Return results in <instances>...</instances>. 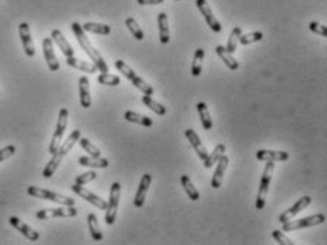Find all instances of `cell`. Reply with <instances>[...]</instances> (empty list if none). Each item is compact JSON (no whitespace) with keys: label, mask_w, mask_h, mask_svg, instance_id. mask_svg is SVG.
Instances as JSON below:
<instances>
[{"label":"cell","mask_w":327,"mask_h":245,"mask_svg":"<svg viewBox=\"0 0 327 245\" xmlns=\"http://www.w3.org/2000/svg\"><path fill=\"white\" fill-rule=\"evenodd\" d=\"M71 30H73V33L76 36L77 42L80 43V46H81V49L87 53V56L90 57L91 60H93V63L96 64V67L98 69V71H101V73H108V66L104 62V59L103 56L98 53L97 49H94V46L91 44V42L88 40V37L85 36V32H84L83 26L80 24V23H71Z\"/></svg>","instance_id":"1"},{"label":"cell","mask_w":327,"mask_h":245,"mask_svg":"<svg viewBox=\"0 0 327 245\" xmlns=\"http://www.w3.org/2000/svg\"><path fill=\"white\" fill-rule=\"evenodd\" d=\"M80 137H81V131L77 128V130H74L73 133L70 134L67 140H64L63 144H60V147L57 148V151L53 154L51 160L47 162V166L43 170V177H44V178H50L51 175L56 173V170L58 168V166L62 164L64 157L69 154L70 151H71V148L76 146V143L78 141Z\"/></svg>","instance_id":"2"},{"label":"cell","mask_w":327,"mask_h":245,"mask_svg":"<svg viewBox=\"0 0 327 245\" xmlns=\"http://www.w3.org/2000/svg\"><path fill=\"white\" fill-rule=\"evenodd\" d=\"M115 67L118 69V71H121L123 74H124V77L128 78L130 81H131L139 91H142L145 96H153L154 94V89L150 86V84L146 83L144 78H141L139 76H137V73L132 70L131 67L126 63V62H123V60H115Z\"/></svg>","instance_id":"3"},{"label":"cell","mask_w":327,"mask_h":245,"mask_svg":"<svg viewBox=\"0 0 327 245\" xmlns=\"http://www.w3.org/2000/svg\"><path fill=\"white\" fill-rule=\"evenodd\" d=\"M275 171V161L266 162L262 174V180H260V185L258 189V197H256V208L258 210H263L266 205V200H267V194H269V185L272 182V175Z\"/></svg>","instance_id":"4"},{"label":"cell","mask_w":327,"mask_h":245,"mask_svg":"<svg viewBox=\"0 0 327 245\" xmlns=\"http://www.w3.org/2000/svg\"><path fill=\"white\" fill-rule=\"evenodd\" d=\"M27 194L30 197H36V198H43V200H49L53 203L62 204V205H74L76 201L70 197L62 196V194H57L49 189L40 188V187H36V185H30L27 188Z\"/></svg>","instance_id":"5"},{"label":"cell","mask_w":327,"mask_h":245,"mask_svg":"<svg viewBox=\"0 0 327 245\" xmlns=\"http://www.w3.org/2000/svg\"><path fill=\"white\" fill-rule=\"evenodd\" d=\"M120 197H121V184L117 181L112 182L111 188H110V200H108V205L105 210V224L107 225H112L115 223Z\"/></svg>","instance_id":"6"},{"label":"cell","mask_w":327,"mask_h":245,"mask_svg":"<svg viewBox=\"0 0 327 245\" xmlns=\"http://www.w3.org/2000/svg\"><path fill=\"white\" fill-rule=\"evenodd\" d=\"M67 120H69V110L67 108H62L60 113H58V119H57L56 131L53 134V139H51V143H50L49 146V153L51 155L56 153L57 148L60 147V144H62L64 131L67 128Z\"/></svg>","instance_id":"7"},{"label":"cell","mask_w":327,"mask_h":245,"mask_svg":"<svg viewBox=\"0 0 327 245\" xmlns=\"http://www.w3.org/2000/svg\"><path fill=\"white\" fill-rule=\"evenodd\" d=\"M323 223H326V217L323 214H316V215H312V217L287 221L285 224H282V231H296V230H302V228H309V227H314V225H320Z\"/></svg>","instance_id":"8"},{"label":"cell","mask_w":327,"mask_h":245,"mask_svg":"<svg viewBox=\"0 0 327 245\" xmlns=\"http://www.w3.org/2000/svg\"><path fill=\"white\" fill-rule=\"evenodd\" d=\"M77 215V208L74 205H64L62 208H46V210H40L36 212V218L37 220H51L56 217L71 218Z\"/></svg>","instance_id":"9"},{"label":"cell","mask_w":327,"mask_h":245,"mask_svg":"<svg viewBox=\"0 0 327 245\" xmlns=\"http://www.w3.org/2000/svg\"><path fill=\"white\" fill-rule=\"evenodd\" d=\"M71 191H73V193H76L77 196L81 197V198L85 200V201H88L90 204H93L94 207L100 208V210H107V205H108V203H107L105 200H103V198H100V197L96 196L94 193H91V191H88L87 188H84L83 185L73 184V185H71Z\"/></svg>","instance_id":"10"},{"label":"cell","mask_w":327,"mask_h":245,"mask_svg":"<svg viewBox=\"0 0 327 245\" xmlns=\"http://www.w3.org/2000/svg\"><path fill=\"white\" fill-rule=\"evenodd\" d=\"M310 203H312V197L310 196L302 197L299 201H296V203L293 204L289 210H286L285 212H282V214L279 215V223H280V224H285V223H287V221L293 220L294 215H298L299 212H302L303 210H306V207Z\"/></svg>","instance_id":"11"},{"label":"cell","mask_w":327,"mask_h":245,"mask_svg":"<svg viewBox=\"0 0 327 245\" xmlns=\"http://www.w3.org/2000/svg\"><path fill=\"white\" fill-rule=\"evenodd\" d=\"M196 7L199 9V12L201 14L205 17V20L208 23V26L212 29V32H215V33H221L222 32V26H221V23L219 20L216 19L214 13H212V9L209 6V3L206 0H196Z\"/></svg>","instance_id":"12"},{"label":"cell","mask_w":327,"mask_h":245,"mask_svg":"<svg viewBox=\"0 0 327 245\" xmlns=\"http://www.w3.org/2000/svg\"><path fill=\"white\" fill-rule=\"evenodd\" d=\"M43 55L47 62L50 71H58L60 70V63L57 60L56 53H54V47H53V40L51 37H46L43 40Z\"/></svg>","instance_id":"13"},{"label":"cell","mask_w":327,"mask_h":245,"mask_svg":"<svg viewBox=\"0 0 327 245\" xmlns=\"http://www.w3.org/2000/svg\"><path fill=\"white\" fill-rule=\"evenodd\" d=\"M19 36H20L21 44H23V49H24V53L27 57H33L36 55V49L35 44H33V40H32V35H30V28L26 21L20 23L19 26Z\"/></svg>","instance_id":"14"},{"label":"cell","mask_w":327,"mask_h":245,"mask_svg":"<svg viewBox=\"0 0 327 245\" xmlns=\"http://www.w3.org/2000/svg\"><path fill=\"white\" fill-rule=\"evenodd\" d=\"M151 181H153V175L151 174H144L142 177H141V181H139V185H138V191H137L135 198H134V207H135V208H141V207H144L146 193H148V188H150V185H151Z\"/></svg>","instance_id":"15"},{"label":"cell","mask_w":327,"mask_h":245,"mask_svg":"<svg viewBox=\"0 0 327 245\" xmlns=\"http://www.w3.org/2000/svg\"><path fill=\"white\" fill-rule=\"evenodd\" d=\"M9 223H10L12 227H14L17 231L20 232L21 235H24V237L27 239H30V241H39V238H40V234L36 231V230H33L30 225L24 224L20 218L10 217L9 218Z\"/></svg>","instance_id":"16"},{"label":"cell","mask_w":327,"mask_h":245,"mask_svg":"<svg viewBox=\"0 0 327 245\" xmlns=\"http://www.w3.org/2000/svg\"><path fill=\"white\" fill-rule=\"evenodd\" d=\"M185 137L188 139L189 144L195 150V153L198 154V157L201 158V161H203V160L208 157L209 151L206 150V147L203 146V143H202L201 139H199V135H198L192 128H188V130L185 131Z\"/></svg>","instance_id":"17"},{"label":"cell","mask_w":327,"mask_h":245,"mask_svg":"<svg viewBox=\"0 0 327 245\" xmlns=\"http://www.w3.org/2000/svg\"><path fill=\"white\" fill-rule=\"evenodd\" d=\"M228 166H229V157L223 154L222 157L218 160V167H216L215 173H214V175H212V180H211V185H212V188L218 189L221 185H222L223 174H225V171H226Z\"/></svg>","instance_id":"18"},{"label":"cell","mask_w":327,"mask_h":245,"mask_svg":"<svg viewBox=\"0 0 327 245\" xmlns=\"http://www.w3.org/2000/svg\"><path fill=\"white\" fill-rule=\"evenodd\" d=\"M256 158L260 161H286L289 160V153L286 151H276V150H259Z\"/></svg>","instance_id":"19"},{"label":"cell","mask_w":327,"mask_h":245,"mask_svg":"<svg viewBox=\"0 0 327 245\" xmlns=\"http://www.w3.org/2000/svg\"><path fill=\"white\" fill-rule=\"evenodd\" d=\"M51 40L53 42H56V44L60 47V50L63 51V55L66 57H71L74 56V49L71 47V44L67 42V39L64 37V35L58 30V29H54L53 32H51Z\"/></svg>","instance_id":"20"},{"label":"cell","mask_w":327,"mask_h":245,"mask_svg":"<svg viewBox=\"0 0 327 245\" xmlns=\"http://www.w3.org/2000/svg\"><path fill=\"white\" fill-rule=\"evenodd\" d=\"M78 90H80V103L83 108H90L91 107V96H90V80L85 76L78 78Z\"/></svg>","instance_id":"21"},{"label":"cell","mask_w":327,"mask_h":245,"mask_svg":"<svg viewBox=\"0 0 327 245\" xmlns=\"http://www.w3.org/2000/svg\"><path fill=\"white\" fill-rule=\"evenodd\" d=\"M216 55L221 57L223 60V63L228 66V69L230 70H237L239 69V63H237V60L235 57L232 56V53H229L225 46L222 44H219V46H216Z\"/></svg>","instance_id":"22"},{"label":"cell","mask_w":327,"mask_h":245,"mask_svg":"<svg viewBox=\"0 0 327 245\" xmlns=\"http://www.w3.org/2000/svg\"><path fill=\"white\" fill-rule=\"evenodd\" d=\"M66 63L69 64L70 67H74L77 70L87 71V73H90V74L91 73H96V71L98 70L94 63H88V62H84V60H78V59H76L74 56L67 57Z\"/></svg>","instance_id":"23"},{"label":"cell","mask_w":327,"mask_h":245,"mask_svg":"<svg viewBox=\"0 0 327 245\" xmlns=\"http://www.w3.org/2000/svg\"><path fill=\"white\" fill-rule=\"evenodd\" d=\"M158 29H160V40L162 44L169 43V24H168V16L165 12L158 14Z\"/></svg>","instance_id":"24"},{"label":"cell","mask_w":327,"mask_h":245,"mask_svg":"<svg viewBox=\"0 0 327 245\" xmlns=\"http://www.w3.org/2000/svg\"><path fill=\"white\" fill-rule=\"evenodd\" d=\"M124 119L127 121H130V123H135V124H139V126L142 127H153L154 126V121L150 117H146V116H142V114H138V113L131 112V110H128L124 114Z\"/></svg>","instance_id":"25"},{"label":"cell","mask_w":327,"mask_h":245,"mask_svg":"<svg viewBox=\"0 0 327 245\" xmlns=\"http://www.w3.org/2000/svg\"><path fill=\"white\" fill-rule=\"evenodd\" d=\"M196 110H198V114H199L202 127H203L205 130H211L212 126H214V123H212V117H211V114H209L208 105L205 104L203 101H199V103L196 104Z\"/></svg>","instance_id":"26"},{"label":"cell","mask_w":327,"mask_h":245,"mask_svg":"<svg viewBox=\"0 0 327 245\" xmlns=\"http://www.w3.org/2000/svg\"><path fill=\"white\" fill-rule=\"evenodd\" d=\"M80 166L84 167H93V168H107L108 167V160L107 158H101V157H80L78 158Z\"/></svg>","instance_id":"27"},{"label":"cell","mask_w":327,"mask_h":245,"mask_svg":"<svg viewBox=\"0 0 327 245\" xmlns=\"http://www.w3.org/2000/svg\"><path fill=\"white\" fill-rule=\"evenodd\" d=\"M181 185H182V188L185 189V193H187V196L189 197V200H191V201H198V200H199L201 194H199V191L195 188V185L192 184L191 178H189V175L187 174L182 175Z\"/></svg>","instance_id":"28"},{"label":"cell","mask_w":327,"mask_h":245,"mask_svg":"<svg viewBox=\"0 0 327 245\" xmlns=\"http://www.w3.org/2000/svg\"><path fill=\"white\" fill-rule=\"evenodd\" d=\"M84 32H90V33H94V35H103L107 36L111 33V28L108 24H103V23H93V21H88L83 24Z\"/></svg>","instance_id":"29"},{"label":"cell","mask_w":327,"mask_h":245,"mask_svg":"<svg viewBox=\"0 0 327 245\" xmlns=\"http://www.w3.org/2000/svg\"><path fill=\"white\" fill-rule=\"evenodd\" d=\"M225 151H226V147H225L223 144H218V146L214 148V151H212L211 154H208V157L203 160V166H205V168H212V166L216 164L218 160L225 154Z\"/></svg>","instance_id":"30"},{"label":"cell","mask_w":327,"mask_h":245,"mask_svg":"<svg viewBox=\"0 0 327 245\" xmlns=\"http://www.w3.org/2000/svg\"><path fill=\"white\" fill-rule=\"evenodd\" d=\"M87 223H88V230H90L93 239H94V241H101V239H103V232L100 230L97 215H96V214H88V215H87Z\"/></svg>","instance_id":"31"},{"label":"cell","mask_w":327,"mask_h":245,"mask_svg":"<svg viewBox=\"0 0 327 245\" xmlns=\"http://www.w3.org/2000/svg\"><path fill=\"white\" fill-rule=\"evenodd\" d=\"M141 101H142V104L146 105L150 110H153V112L155 113V114H158V116H165V114H167L165 105H162L160 104L158 101H155L151 96H142Z\"/></svg>","instance_id":"32"},{"label":"cell","mask_w":327,"mask_h":245,"mask_svg":"<svg viewBox=\"0 0 327 245\" xmlns=\"http://www.w3.org/2000/svg\"><path fill=\"white\" fill-rule=\"evenodd\" d=\"M203 57H205V50L196 49L195 55H194V60H192V64H191V74H192L194 77L201 76L202 60H203Z\"/></svg>","instance_id":"33"},{"label":"cell","mask_w":327,"mask_h":245,"mask_svg":"<svg viewBox=\"0 0 327 245\" xmlns=\"http://www.w3.org/2000/svg\"><path fill=\"white\" fill-rule=\"evenodd\" d=\"M241 35H242V28L236 26V28L230 32V36L228 37V44H226L225 47H226V50H228L229 53H232V55H233V53H235V50L237 49V43H239V37H241Z\"/></svg>","instance_id":"34"},{"label":"cell","mask_w":327,"mask_h":245,"mask_svg":"<svg viewBox=\"0 0 327 245\" xmlns=\"http://www.w3.org/2000/svg\"><path fill=\"white\" fill-rule=\"evenodd\" d=\"M126 26L128 28V30L131 32L132 36L137 39V40H144V32H142V29L139 28V24L137 23V20L134 19V17H128L126 20Z\"/></svg>","instance_id":"35"},{"label":"cell","mask_w":327,"mask_h":245,"mask_svg":"<svg viewBox=\"0 0 327 245\" xmlns=\"http://www.w3.org/2000/svg\"><path fill=\"white\" fill-rule=\"evenodd\" d=\"M262 39H263V33H262V32H252V33L241 35L239 43H241L242 46H248V44H252V43L260 42Z\"/></svg>","instance_id":"36"},{"label":"cell","mask_w":327,"mask_h":245,"mask_svg":"<svg viewBox=\"0 0 327 245\" xmlns=\"http://www.w3.org/2000/svg\"><path fill=\"white\" fill-rule=\"evenodd\" d=\"M97 83L104 84V86H111V87H117L121 83V78L114 74H108V73H101L97 77Z\"/></svg>","instance_id":"37"},{"label":"cell","mask_w":327,"mask_h":245,"mask_svg":"<svg viewBox=\"0 0 327 245\" xmlns=\"http://www.w3.org/2000/svg\"><path fill=\"white\" fill-rule=\"evenodd\" d=\"M78 143H80V146L91 155V157H101V151H100V148L96 147L93 143H91L88 139H85V137H80L78 139Z\"/></svg>","instance_id":"38"},{"label":"cell","mask_w":327,"mask_h":245,"mask_svg":"<svg viewBox=\"0 0 327 245\" xmlns=\"http://www.w3.org/2000/svg\"><path fill=\"white\" fill-rule=\"evenodd\" d=\"M97 178V173L96 171H87V173H84V174H80L76 178V181L74 184H78V185H84V184H87V182L94 181Z\"/></svg>","instance_id":"39"},{"label":"cell","mask_w":327,"mask_h":245,"mask_svg":"<svg viewBox=\"0 0 327 245\" xmlns=\"http://www.w3.org/2000/svg\"><path fill=\"white\" fill-rule=\"evenodd\" d=\"M272 235H273V238L276 239L279 244H282V245H293L294 244L292 239L286 237L282 230H275V231L272 232Z\"/></svg>","instance_id":"40"},{"label":"cell","mask_w":327,"mask_h":245,"mask_svg":"<svg viewBox=\"0 0 327 245\" xmlns=\"http://www.w3.org/2000/svg\"><path fill=\"white\" fill-rule=\"evenodd\" d=\"M309 29L316 33V35H320L323 37H327V29L324 24H321V23H317V21H312L310 24H309Z\"/></svg>","instance_id":"41"},{"label":"cell","mask_w":327,"mask_h":245,"mask_svg":"<svg viewBox=\"0 0 327 245\" xmlns=\"http://www.w3.org/2000/svg\"><path fill=\"white\" fill-rule=\"evenodd\" d=\"M16 153V147L14 146H6L5 148L0 150V162H3L7 158H10L12 155H14Z\"/></svg>","instance_id":"42"},{"label":"cell","mask_w":327,"mask_h":245,"mask_svg":"<svg viewBox=\"0 0 327 245\" xmlns=\"http://www.w3.org/2000/svg\"><path fill=\"white\" fill-rule=\"evenodd\" d=\"M137 3L141 6H145V5H161L164 3V0H137Z\"/></svg>","instance_id":"43"},{"label":"cell","mask_w":327,"mask_h":245,"mask_svg":"<svg viewBox=\"0 0 327 245\" xmlns=\"http://www.w3.org/2000/svg\"><path fill=\"white\" fill-rule=\"evenodd\" d=\"M175 2H180V0H175Z\"/></svg>","instance_id":"44"}]
</instances>
